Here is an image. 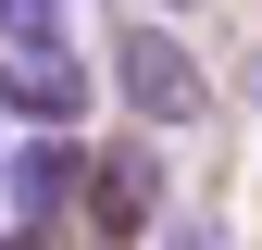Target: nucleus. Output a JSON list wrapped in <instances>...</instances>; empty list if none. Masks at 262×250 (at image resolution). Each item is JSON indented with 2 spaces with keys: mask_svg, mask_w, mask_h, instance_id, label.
<instances>
[{
  "mask_svg": "<svg viewBox=\"0 0 262 250\" xmlns=\"http://www.w3.org/2000/svg\"><path fill=\"white\" fill-rule=\"evenodd\" d=\"M113 75H125V100H138L150 125H187V113H200V75H187V50L162 38V25H125V38H113Z\"/></svg>",
  "mask_w": 262,
  "mask_h": 250,
  "instance_id": "obj_1",
  "label": "nucleus"
},
{
  "mask_svg": "<svg viewBox=\"0 0 262 250\" xmlns=\"http://www.w3.org/2000/svg\"><path fill=\"white\" fill-rule=\"evenodd\" d=\"M250 100H262V75H250Z\"/></svg>",
  "mask_w": 262,
  "mask_h": 250,
  "instance_id": "obj_2",
  "label": "nucleus"
}]
</instances>
